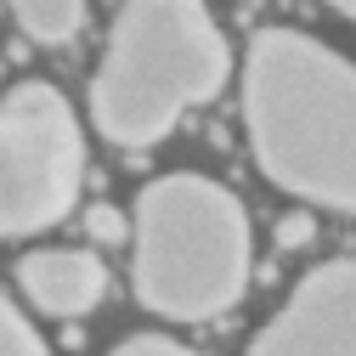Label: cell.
I'll return each instance as SVG.
<instances>
[{
  "label": "cell",
  "mask_w": 356,
  "mask_h": 356,
  "mask_svg": "<svg viewBox=\"0 0 356 356\" xmlns=\"http://www.w3.org/2000/svg\"><path fill=\"white\" fill-rule=\"evenodd\" d=\"M254 164L305 204L356 215V68L300 29H260L243 63Z\"/></svg>",
  "instance_id": "cell-1"
},
{
  "label": "cell",
  "mask_w": 356,
  "mask_h": 356,
  "mask_svg": "<svg viewBox=\"0 0 356 356\" xmlns=\"http://www.w3.org/2000/svg\"><path fill=\"white\" fill-rule=\"evenodd\" d=\"M232 51L204 0H124L91 85V119L119 147L164 142L175 119L220 97Z\"/></svg>",
  "instance_id": "cell-2"
},
{
  "label": "cell",
  "mask_w": 356,
  "mask_h": 356,
  "mask_svg": "<svg viewBox=\"0 0 356 356\" xmlns=\"http://www.w3.org/2000/svg\"><path fill=\"white\" fill-rule=\"evenodd\" d=\"M249 215L204 175H159L136 198V300L170 323H204L243 300Z\"/></svg>",
  "instance_id": "cell-3"
},
{
  "label": "cell",
  "mask_w": 356,
  "mask_h": 356,
  "mask_svg": "<svg viewBox=\"0 0 356 356\" xmlns=\"http://www.w3.org/2000/svg\"><path fill=\"white\" fill-rule=\"evenodd\" d=\"M85 175L79 119L57 85L23 79L0 108V232L29 238L74 209Z\"/></svg>",
  "instance_id": "cell-4"
},
{
  "label": "cell",
  "mask_w": 356,
  "mask_h": 356,
  "mask_svg": "<svg viewBox=\"0 0 356 356\" xmlns=\"http://www.w3.org/2000/svg\"><path fill=\"white\" fill-rule=\"evenodd\" d=\"M249 356H356V260L317 266L254 334Z\"/></svg>",
  "instance_id": "cell-5"
},
{
  "label": "cell",
  "mask_w": 356,
  "mask_h": 356,
  "mask_svg": "<svg viewBox=\"0 0 356 356\" xmlns=\"http://www.w3.org/2000/svg\"><path fill=\"white\" fill-rule=\"evenodd\" d=\"M17 289L46 317H85L108 294V272L91 249H34L17 260Z\"/></svg>",
  "instance_id": "cell-6"
},
{
  "label": "cell",
  "mask_w": 356,
  "mask_h": 356,
  "mask_svg": "<svg viewBox=\"0 0 356 356\" xmlns=\"http://www.w3.org/2000/svg\"><path fill=\"white\" fill-rule=\"evenodd\" d=\"M12 12L23 34L40 40V46H68L85 29V0H12Z\"/></svg>",
  "instance_id": "cell-7"
},
{
  "label": "cell",
  "mask_w": 356,
  "mask_h": 356,
  "mask_svg": "<svg viewBox=\"0 0 356 356\" xmlns=\"http://www.w3.org/2000/svg\"><path fill=\"white\" fill-rule=\"evenodd\" d=\"M0 356H51L46 339L34 334V323L23 317V305H17V300L0 305Z\"/></svg>",
  "instance_id": "cell-8"
},
{
  "label": "cell",
  "mask_w": 356,
  "mask_h": 356,
  "mask_svg": "<svg viewBox=\"0 0 356 356\" xmlns=\"http://www.w3.org/2000/svg\"><path fill=\"white\" fill-rule=\"evenodd\" d=\"M113 356H198V350L175 345V339H164V334H136V339H124Z\"/></svg>",
  "instance_id": "cell-9"
},
{
  "label": "cell",
  "mask_w": 356,
  "mask_h": 356,
  "mask_svg": "<svg viewBox=\"0 0 356 356\" xmlns=\"http://www.w3.org/2000/svg\"><path fill=\"white\" fill-rule=\"evenodd\" d=\"M91 232H97V238H119L124 227H119V215H113V209H91Z\"/></svg>",
  "instance_id": "cell-10"
},
{
  "label": "cell",
  "mask_w": 356,
  "mask_h": 356,
  "mask_svg": "<svg viewBox=\"0 0 356 356\" xmlns=\"http://www.w3.org/2000/svg\"><path fill=\"white\" fill-rule=\"evenodd\" d=\"M328 6H334V12H345V17L356 23V0H328Z\"/></svg>",
  "instance_id": "cell-11"
}]
</instances>
